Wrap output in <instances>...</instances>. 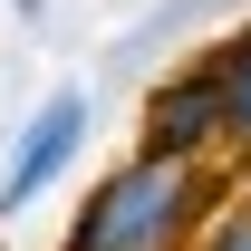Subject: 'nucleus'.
Listing matches in <instances>:
<instances>
[{
	"label": "nucleus",
	"mask_w": 251,
	"mask_h": 251,
	"mask_svg": "<svg viewBox=\"0 0 251 251\" xmlns=\"http://www.w3.org/2000/svg\"><path fill=\"white\" fill-rule=\"evenodd\" d=\"M222 193H232V184H222V164H184V155H116V164L87 184V203L68 213L58 251H184Z\"/></svg>",
	"instance_id": "f257e3e1"
},
{
	"label": "nucleus",
	"mask_w": 251,
	"mask_h": 251,
	"mask_svg": "<svg viewBox=\"0 0 251 251\" xmlns=\"http://www.w3.org/2000/svg\"><path fill=\"white\" fill-rule=\"evenodd\" d=\"M87 135H97V87H87V77H58L29 116L10 126V155H0V222H20L29 203H49V193L77 174Z\"/></svg>",
	"instance_id": "f03ea898"
},
{
	"label": "nucleus",
	"mask_w": 251,
	"mask_h": 251,
	"mask_svg": "<svg viewBox=\"0 0 251 251\" xmlns=\"http://www.w3.org/2000/svg\"><path fill=\"white\" fill-rule=\"evenodd\" d=\"M135 155H184V164H222L232 155V106H222V58L193 49L145 87L135 106Z\"/></svg>",
	"instance_id": "7ed1b4c3"
},
{
	"label": "nucleus",
	"mask_w": 251,
	"mask_h": 251,
	"mask_svg": "<svg viewBox=\"0 0 251 251\" xmlns=\"http://www.w3.org/2000/svg\"><path fill=\"white\" fill-rule=\"evenodd\" d=\"M222 58V106H232V155H251V20L213 49Z\"/></svg>",
	"instance_id": "20e7f679"
},
{
	"label": "nucleus",
	"mask_w": 251,
	"mask_h": 251,
	"mask_svg": "<svg viewBox=\"0 0 251 251\" xmlns=\"http://www.w3.org/2000/svg\"><path fill=\"white\" fill-rule=\"evenodd\" d=\"M184 251H251V203H242V193H222V203L203 213V232H193Z\"/></svg>",
	"instance_id": "39448f33"
},
{
	"label": "nucleus",
	"mask_w": 251,
	"mask_h": 251,
	"mask_svg": "<svg viewBox=\"0 0 251 251\" xmlns=\"http://www.w3.org/2000/svg\"><path fill=\"white\" fill-rule=\"evenodd\" d=\"M10 10H20V20H39V10H49V0H10Z\"/></svg>",
	"instance_id": "423d86ee"
}]
</instances>
